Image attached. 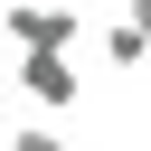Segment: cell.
Here are the masks:
<instances>
[{"mask_svg":"<svg viewBox=\"0 0 151 151\" xmlns=\"http://www.w3.org/2000/svg\"><path fill=\"white\" fill-rule=\"evenodd\" d=\"M0 38L19 57H76L85 47V0H0Z\"/></svg>","mask_w":151,"mask_h":151,"instance_id":"6da1fadb","label":"cell"},{"mask_svg":"<svg viewBox=\"0 0 151 151\" xmlns=\"http://www.w3.org/2000/svg\"><path fill=\"white\" fill-rule=\"evenodd\" d=\"M19 94H28L38 113H76L85 76H76V57H19Z\"/></svg>","mask_w":151,"mask_h":151,"instance_id":"7a4b0ae2","label":"cell"},{"mask_svg":"<svg viewBox=\"0 0 151 151\" xmlns=\"http://www.w3.org/2000/svg\"><path fill=\"white\" fill-rule=\"evenodd\" d=\"M104 66H113V76H142V66H151V38H142L132 19H113V28H104Z\"/></svg>","mask_w":151,"mask_h":151,"instance_id":"3957f363","label":"cell"},{"mask_svg":"<svg viewBox=\"0 0 151 151\" xmlns=\"http://www.w3.org/2000/svg\"><path fill=\"white\" fill-rule=\"evenodd\" d=\"M0 151H66V142H57V132H47V123H28V132H9V142H0Z\"/></svg>","mask_w":151,"mask_h":151,"instance_id":"277c9868","label":"cell"}]
</instances>
